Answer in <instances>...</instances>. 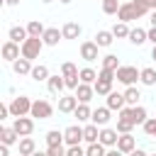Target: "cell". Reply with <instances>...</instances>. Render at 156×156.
<instances>
[{"mask_svg":"<svg viewBox=\"0 0 156 156\" xmlns=\"http://www.w3.org/2000/svg\"><path fill=\"white\" fill-rule=\"evenodd\" d=\"M117 149L124 154V156H129L134 149H136V141H134V136L132 134H119V141H117Z\"/></svg>","mask_w":156,"mask_h":156,"instance_id":"9a60e30c","label":"cell"},{"mask_svg":"<svg viewBox=\"0 0 156 156\" xmlns=\"http://www.w3.org/2000/svg\"><path fill=\"white\" fill-rule=\"evenodd\" d=\"M73 115H76V119H78V122H88V119H93V110H90L88 105H83V102L76 107V112H73Z\"/></svg>","mask_w":156,"mask_h":156,"instance_id":"f546056e","label":"cell"},{"mask_svg":"<svg viewBox=\"0 0 156 156\" xmlns=\"http://www.w3.org/2000/svg\"><path fill=\"white\" fill-rule=\"evenodd\" d=\"M34 151H37L34 139H32V136H22V139H20V156H32Z\"/></svg>","mask_w":156,"mask_h":156,"instance_id":"cb8c5ba5","label":"cell"},{"mask_svg":"<svg viewBox=\"0 0 156 156\" xmlns=\"http://www.w3.org/2000/svg\"><path fill=\"white\" fill-rule=\"evenodd\" d=\"M32 156H49V154H46V151H34Z\"/></svg>","mask_w":156,"mask_h":156,"instance_id":"f5cc1de1","label":"cell"},{"mask_svg":"<svg viewBox=\"0 0 156 156\" xmlns=\"http://www.w3.org/2000/svg\"><path fill=\"white\" fill-rule=\"evenodd\" d=\"M80 32H83V27H80L78 22H66V24L61 27L63 39H78V37H80Z\"/></svg>","mask_w":156,"mask_h":156,"instance_id":"e0dca14e","label":"cell"},{"mask_svg":"<svg viewBox=\"0 0 156 156\" xmlns=\"http://www.w3.org/2000/svg\"><path fill=\"white\" fill-rule=\"evenodd\" d=\"M151 27H156V10H151Z\"/></svg>","mask_w":156,"mask_h":156,"instance_id":"f907efd6","label":"cell"},{"mask_svg":"<svg viewBox=\"0 0 156 156\" xmlns=\"http://www.w3.org/2000/svg\"><path fill=\"white\" fill-rule=\"evenodd\" d=\"M110 107H98V110H93V124H98V127H105L107 122H110Z\"/></svg>","mask_w":156,"mask_h":156,"instance_id":"ffe728a7","label":"cell"},{"mask_svg":"<svg viewBox=\"0 0 156 156\" xmlns=\"http://www.w3.org/2000/svg\"><path fill=\"white\" fill-rule=\"evenodd\" d=\"M98 44L95 41H83L80 44V58L83 61H98Z\"/></svg>","mask_w":156,"mask_h":156,"instance_id":"9c48e42d","label":"cell"},{"mask_svg":"<svg viewBox=\"0 0 156 156\" xmlns=\"http://www.w3.org/2000/svg\"><path fill=\"white\" fill-rule=\"evenodd\" d=\"M149 5H151V10H156V0H149Z\"/></svg>","mask_w":156,"mask_h":156,"instance_id":"11a10c76","label":"cell"},{"mask_svg":"<svg viewBox=\"0 0 156 156\" xmlns=\"http://www.w3.org/2000/svg\"><path fill=\"white\" fill-rule=\"evenodd\" d=\"M41 49H44V39H41V37H29V39L22 44V58L34 61V58H39Z\"/></svg>","mask_w":156,"mask_h":156,"instance_id":"6da1fadb","label":"cell"},{"mask_svg":"<svg viewBox=\"0 0 156 156\" xmlns=\"http://www.w3.org/2000/svg\"><path fill=\"white\" fill-rule=\"evenodd\" d=\"M139 80L144 83V85H156V68H141V76H139Z\"/></svg>","mask_w":156,"mask_h":156,"instance_id":"1f68e13d","label":"cell"},{"mask_svg":"<svg viewBox=\"0 0 156 156\" xmlns=\"http://www.w3.org/2000/svg\"><path fill=\"white\" fill-rule=\"evenodd\" d=\"M105 156H124V154H122V151H119V149H117V146H115V149H110V151H107V154H105Z\"/></svg>","mask_w":156,"mask_h":156,"instance_id":"7dc6e473","label":"cell"},{"mask_svg":"<svg viewBox=\"0 0 156 156\" xmlns=\"http://www.w3.org/2000/svg\"><path fill=\"white\" fill-rule=\"evenodd\" d=\"M32 68H34V66H32V61H29V58H17V61L12 63V71H15L17 76H29V73H32Z\"/></svg>","mask_w":156,"mask_h":156,"instance_id":"44dd1931","label":"cell"},{"mask_svg":"<svg viewBox=\"0 0 156 156\" xmlns=\"http://www.w3.org/2000/svg\"><path fill=\"white\" fill-rule=\"evenodd\" d=\"M7 37H10V41H15V44H24L27 39H29V34H27V27H20V24H15V27H10V32H7Z\"/></svg>","mask_w":156,"mask_h":156,"instance_id":"7c38bea8","label":"cell"},{"mask_svg":"<svg viewBox=\"0 0 156 156\" xmlns=\"http://www.w3.org/2000/svg\"><path fill=\"white\" fill-rule=\"evenodd\" d=\"M132 5L136 7V12H139V15H146V12L151 10V5H149V0H132Z\"/></svg>","mask_w":156,"mask_h":156,"instance_id":"60d3db41","label":"cell"},{"mask_svg":"<svg viewBox=\"0 0 156 156\" xmlns=\"http://www.w3.org/2000/svg\"><path fill=\"white\" fill-rule=\"evenodd\" d=\"M102 68H107V71H115V73H117V68H119V58H117L115 54L102 56Z\"/></svg>","mask_w":156,"mask_h":156,"instance_id":"e575fe53","label":"cell"},{"mask_svg":"<svg viewBox=\"0 0 156 156\" xmlns=\"http://www.w3.org/2000/svg\"><path fill=\"white\" fill-rule=\"evenodd\" d=\"M46 154L49 156H66V149H63V144L61 146H46Z\"/></svg>","mask_w":156,"mask_h":156,"instance_id":"7bdbcfd3","label":"cell"},{"mask_svg":"<svg viewBox=\"0 0 156 156\" xmlns=\"http://www.w3.org/2000/svg\"><path fill=\"white\" fill-rule=\"evenodd\" d=\"M141 127H144V132H146L149 136H156V117H149Z\"/></svg>","mask_w":156,"mask_h":156,"instance_id":"b9f144b4","label":"cell"},{"mask_svg":"<svg viewBox=\"0 0 156 156\" xmlns=\"http://www.w3.org/2000/svg\"><path fill=\"white\" fill-rule=\"evenodd\" d=\"M93 95H95V88L88 85V83H80V85L76 88V98H78V102H83V105H88V102L93 100Z\"/></svg>","mask_w":156,"mask_h":156,"instance_id":"4fadbf2b","label":"cell"},{"mask_svg":"<svg viewBox=\"0 0 156 156\" xmlns=\"http://www.w3.org/2000/svg\"><path fill=\"white\" fill-rule=\"evenodd\" d=\"M112 41H115V34L107 32V29H100V32L95 34V44H98V46H110Z\"/></svg>","mask_w":156,"mask_h":156,"instance_id":"83f0119b","label":"cell"},{"mask_svg":"<svg viewBox=\"0 0 156 156\" xmlns=\"http://www.w3.org/2000/svg\"><path fill=\"white\" fill-rule=\"evenodd\" d=\"M139 76H141V71H136V66H119L117 68V80L122 83V85H134L136 80H139Z\"/></svg>","mask_w":156,"mask_h":156,"instance_id":"3957f363","label":"cell"},{"mask_svg":"<svg viewBox=\"0 0 156 156\" xmlns=\"http://www.w3.org/2000/svg\"><path fill=\"white\" fill-rule=\"evenodd\" d=\"M44 32H46V27L41 24V20H32L27 24V34L29 37H44Z\"/></svg>","mask_w":156,"mask_h":156,"instance_id":"4316f807","label":"cell"},{"mask_svg":"<svg viewBox=\"0 0 156 156\" xmlns=\"http://www.w3.org/2000/svg\"><path fill=\"white\" fill-rule=\"evenodd\" d=\"M17 139H20V134L15 132V127H0V141H2L5 146L17 144Z\"/></svg>","mask_w":156,"mask_h":156,"instance_id":"ac0fdd59","label":"cell"},{"mask_svg":"<svg viewBox=\"0 0 156 156\" xmlns=\"http://www.w3.org/2000/svg\"><path fill=\"white\" fill-rule=\"evenodd\" d=\"M5 5H10V7H15V5H20V0H5Z\"/></svg>","mask_w":156,"mask_h":156,"instance_id":"816d5d0a","label":"cell"},{"mask_svg":"<svg viewBox=\"0 0 156 156\" xmlns=\"http://www.w3.org/2000/svg\"><path fill=\"white\" fill-rule=\"evenodd\" d=\"M7 149H10V146H5V144H2V146H0V156H10V151H7Z\"/></svg>","mask_w":156,"mask_h":156,"instance_id":"681fc988","label":"cell"},{"mask_svg":"<svg viewBox=\"0 0 156 156\" xmlns=\"http://www.w3.org/2000/svg\"><path fill=\"white\" fill-rule=\"evenodd\" d=\"M76 107H78V98L76 95H61L58 98V112H76Z\"/></svg>","mask_w":156,"mask_h":156,"instance_id":"5bb4252c","label":"cell"},{"mask_svg":"<svg viewBox=\"0 0 156 156\" xmlns=\"http://www.w3.org/2000/svg\"><path fill=\"white\" fill-rule=\"evenodd\" d=\"M78 73H80V71H78L76 63H71V61L61 63V76H63V78H68V76H78Z\"/></svg>","mask_w":156,"mask_h":156,"instance_id":"74e56055","label":"cell"},{"mask_svg":"<svg viewBox=\"0 0 156 156\" xmlns=\"http://www.w3.org/2000/svg\"><path fill=\"white\" fill-rule=\"evenodd\" d=\"M129 119L134 122V127L136 124H144L149 117H146V107H141V105H136V107H129Z\"/></svg>","mask_w":156,"mask_h":156,"instance_id":"7402d4cb","label":"cell"},{"mask_svg":"<svg viewBox=\"0 0 156 156\" xmlns=\"http://www.w3.org/2000/svg\"><path fill=\"white\" fill-rule=\"evenodd\" d=\"M132 129H134V122L119 115V117H117V132H119V134H132Z\"/></svg>","mask_w":156,"mask_h":156,"instance_id":"836d02e7","label":"cell"},{"mask_svg":"<svg viewBox=\"0 0 156 156\" xmlns=\"http://www.w3.org/2000/svg\"><path fill=\"white\" fill-rule=\"evenodd\" d=\"M129 41H132L134 46H141L144 41H149V34H146L141 27H134V29L129 32Z\"/></svg>","mask_w":156,"mask_h":156,"instance_id":"d4e9b609","label":"cell"},{"mask_svg":"<svg viewBox=\"0 0 156 156\" xmlns=\"http://www.w3.org/2000/svg\"><path fill=\"white\" fill-rule=\"evenodd\" d=\"M41 39H44V46H56V44L63 39V34H61L56 27H49V29L44 32V37H41Z\"/></svg>","mask_w":156,"mask_h":156,"instance_id":"d6986e66","label":"cell"},{"mask_svg":"<svg viewBox=\"0 0 156 156\" xmlns=\"http://www.w3.org/2000/svg\"><path fill=\"white\" fill-rule=\"evenodd\" d=\"M80 141H83V127H80V124H71V127L63 129V144H68V146H80Z\"/></svg>","mask_w":156,"mask_h":156,"instance_id":"5b68a950","label":"cell"},{"mask_svg":"<svg viewBox=\"0 0 156 156\" xmlns=\"http://www.w3.org/2000/svg\"><path fill=\"white\" fill-rule=\"evenodd\" d=\"M102 2H105V0H102Z\"/></svg>","mask_w":156,"mask_h":156,"instance_id":"91938a15","label":"cell"},{"mask_svg":"<svg viewBox=\"0 0 156 156\" xmlns=\"http://www.w3.org/2000/svg\"><path fill=\"white\" fill-rule=\"evenodd\" d=\"M32 102H34V100H29L27 95L12 98V102H10V115H12V117H27V115L32 112Z\"/></svg>","mask_w":156,"mask_h":156,"instance_id":"7a4b0ae2","label":"cell"},{"mask_svg":"<svg viewBox=\"0 0 156 156\" xmlns=\"http://www.w3.org/2000/svg\"><path fill=\"white\" fill-rule=\"evenodd\" d=\"M98 80V73L93 68H80V83H88V85H95Z\"/></svg>","mask_w":156,"mask_h":156,"instance_id":"8d00e7d4","label":"cell"},{"mask_svg":"<svg viewBox=\"0 0 156 156\" xmlns=\"http://www.w3.org/2000/svg\"><path fill=\"white\" fill-rule=\"evenodd\" d=\"M151 58H154V61H156V46H154V49H151Z\"/></svg>","mask_w":156,"mask_h":156,"instance_id":"db71d44e","label":"cell"},{"mask_svg":"<svg viewBox=\"0 0 156 156\" xmlns=\"http://www.w3.org/2000/svg\"><path fill=\"white\" fill-rule=\"evenodd\" d=\"M129 156H149V154H146V151H141V149H134Z\"/></svg>","mask_w":156,"mask_h":156,"instance_id":"c3c4849f","label":"cell"},{"mask_svg":"<svg viewBox=\"0 0 156 156\" xmlns=\"http://www.w3.org/2000/svg\"><path fill=\"white\" fill-rule=\"evenodd\" d=\"M154 156H156V154H154Z\"/></svg>","mask_w":156,"mask_h":156,"instance_id":"680465c9","label":"cell"},{"mask_svg":"<svg viewBox=\"0 0 156 156\" xmlns=\"http://www.w3.org/2000/svg\"><path fill=\"white\" fill-rule=\"evenodd\" d=\"M2 58H5V61H10V63H15L17 58H22V46L7 39V41L2 44Z\"/></svg>","mask_w":156,"mask_h":156,"instance_id":"8992f818","label":"cell"},{"mask_svg":"<svg viewBox=\"0 0 156 156\" xmlns=\"http://www.w3.org/2000/svg\"><path fill=\"white\" fill-rule=\"evenodd\" d=\"M146 34H149V41H151V44L156 46V27H151V29H149Z\"/></svg>","mask_w":156,"mask_h":156,"instance_id":"bcb514c9","label":"cell"},{"mask_svg":"<svg viewBox=\"0 0 156 156\" xmlns=\"http://www.w3.org/2000/svg\"><path fill=\"white\" fill-rule=\"evenodd\" d=\"M58 2H63V5H66V2H71V0H58Z\"/></svg>","mask_w":156,"mask_h":156,"instance_id":"9f6ffc18","label":"cell"},{"mask_svg":"<svg viewBox=\"0 0 156 156\" xmlns=\"http://www.w3.org/2000/svg\"><path fill=\"white\" fill-rule=\"evenodd\" d=\"M10 117V105H0V119H7Z\"/></svg>","mask_w":156,"mask_h":156,"instance_id":"f6af8a7d","label":"cell"},{"mask_svg":"<svg viewBox=\"0 0 156 156\" xmlns=\"http://www.w3.org/2000/svg\"><path fill=\"white\" fill-rule=\"evenodd\" d=\"M139 98H141V93H139V88H134V85H129V88L124 90V100H127V105H129V107H136V102H139Z\"/></svg>","mask_w":156,"mask_h":156,"instance_id":"f1b7e54d","label":"cell"},{"mask_svg":"<svg viewBox=\"0 0 156 156\" xmlns=\"http://www.w3.org/2000/svg\"><path fill=\"white\" fill-rule=\"evenodd\" d=\"M93 88H95V95H110V93H112V83H110V80H100V78H98Z\"/></svg>","mask_w":156,"mask_h":156,"instance_id":"d590c367","label":"cell"},{"mask_svg":"<svg viewBox=\"0 0 156 156\" xmlns=\"http://www.w3.org/2000/svg\"><path fill=\"white\" fill-rule=\"evenodd\" d=\"M61 144H63V132H58V129L46 132V146H61Z\"/></svg>","mask_w":156,"mask_h":156,"instance_id":"4dcf8cb0","label":"cell"},{"mask_svg":"<svg viewBox=\"0 0 156 156\" xmlns=\"http://www.w3.org/2000/svg\"><path fill=\"white\" fill-rule=\"evenodd\" d=\"M105 107H110V110H117V112H122L124 107H127V100H124V93H110L107 95V105Z\"/></svg>","mask_w":156,"mask_h":156,"instance_id":"30bf717a","label":"cell"},{"mask_svg":"<svg viewBox=\"0 0 156 156\" xmlns=\"http://www.w3.org/2000/svg\"><path fill=\"white\" fill-rule=\"evenodd\" d=\"M117 141H119V132L117 129H107V127L100 129V144L102 146H117Z\"/></svg>","mask_w":156,"mask_h":156,"instance_id":"8fae6325","label":"cell"},{"mask_svg":"<svg viewBox=\"0 0 156 156\" xmlns=\"http://www.w3.org/2000/svg\"><path fill=\"white\" fill-rule=\"evenodd\" d=\"M29 76H32V80L41 83V80H49V76H51V73H49V68H46L44 63H37V66L32 68V73H29Z\"/></svg>","mask_w":156,"mask_h":156,"instance_id":"484cf974","label":"cell"},{"mask_svg":"<svg viewBox=\"0 0 156 156\" xmlns=\"http://www.w3.org/2000/svg\"><path fill=\"white\" fill-rule=\"evenodd\" d=\"M107 151H105V146L98 141V144H88V149H85V156H105Z\"/></svg>","mask_w":156,"mask_h":156,"instance_id":"ab89813d","label":"cell"},{"mask_svg":"<svg viewBox=\"0 0 156 156\" xmlns=\"http://www.w3.org/2000/svg\"><path fill=\"white\" fill-rule=\"evenodd\" d=\"M110 32L115 34V39H124V37L129 39V32H132V29L127 27V22H117V24H115V27H112Z\"/></svg>","mask_w":156,"mask_h":156,"instance_id":"d6a6232c","label":"cell"},{"mask_svg":"<svg viewBox=\"0 0 156 156\" xmlns=\"http://www.w3.org/2000/svg\"><path fill=\"white\" fill-rule=\"evenodd\" d=\"M83 141H88V144H98V141H100V129H98V124L83 127Z\"/></svg>","mask_w":156,"mask_h":156,"instance_id":"603a6c76","label":"cell"},{"mask_svg":"<svg viewBox=\"0 0 156 156\" xmlns=\"http://www.w3.org/2000/svg\"><path fill=\"white\" fill-rule=\"evenodd\" d=\"M51 115H54L51 102H46V100H34V102H32V112H29V117H34V119H49Z\"/></svg>","mask_w":156,"mask_h":156,"instance_id":"277c9868","label":"cell"},{"mask_svg":"<svg viewBox=\"0 0 156 156\" xmlns=\"http://www.w3.org/2000/svg\"><path fill=\"white\" fill-rule=\"evenodd\" d=\"M12 127H15V132H17L20 136H29V134L34 132V119H32V117H15Z\"/></svg>","mask_w":156,"mask_h":156,"instance_id":"52a82bcc","label":"cell"},{"mask_svg":"<svg viewBox=\"0 0 156 156\" xmlns=\"http://www.w3.org/2000/svg\"><path fill=\"white\" fill-rule=\"evenodd\" d=\"M46 88H49V93H51V95H58V98H61V90L66 88V80H63V76H49V80H46Z\"/></svg>","mask_w":156,"mask_h":156,"instance_id":"2e32d148","label":"cell"},{"mask_svg":"<svg viewBox=\"0 0 156 156\" xmlns=\"http://www.w3.org/2000/svg\"><path fill=\"white\" fill-rule=\"evenodd\" d=\"M66 156H85V151L80 146H68L66 149Z\"/></svg>","mask_w":156,"mask_h":156,"instance_id":"ee69618b","label":"cell"},{"mask_svg":"<svg viewBox=\"0 0 156 156\" xmlns=\"http://www.w3.org/2000/svg\"><path fill=\"white\" fill-rule=\"evenodd\" d=\"M141 15L136 12V7L132 5V2H124L122 7H119V12H117V20L119 22H132V20H139Z\"/></svg>","mask_w":156,"mask_h":156,"instance_id":"ba28073f","label":"cell"},{"mask_svg":"<svg viewBox=\"0 0 156 156\" xmlns=\"http://www.w3.org/2000/svg\"><path fill=\"white\" fill-rule=\"evenodd\" d=\"M41 2H54V0H41Z\"/></svg>","mask_w":156,"mask_h":156,"instance_id":"6f0895ef","label":"cell"},{"mask_svg":"<svg viewBox=\"0 0 156 156\" xmlns=\"http://www.w3.org/2000/svg\"><path fill=\"white\" fill-rule=\"evenodd\" d=\"M119 7H122V5H119L117 0H105V2H102V12H105V15H117Z\"/></svg>","mask_w":156,"mask_h":156,"instance_id":"f35d334b","label":"cell"}]
</instances>
